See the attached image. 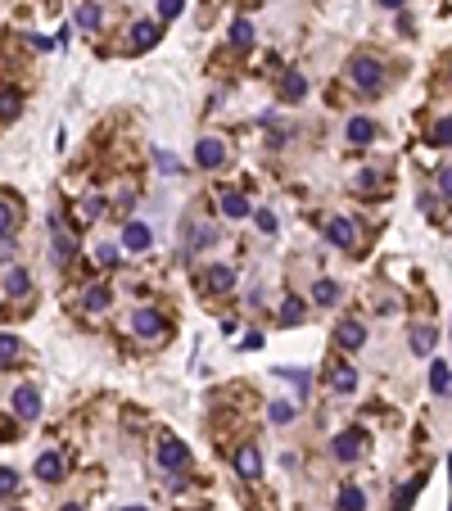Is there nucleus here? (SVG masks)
Masks as SVG:
<instances>
[{"instance_id":"nucleus-35","label":"nucleus","mask_w":452,"mask_h":511,"mask_svg":"<svg viewBox=\"0 0 452 511\" xmlns=\"http://www.w3.org/2000/svg\"><path fill=\"white\" fill-rule=\"evenodd\" d=\"M181 9H186V0H159V18H163V23H172Z\"/></svg>"},{"instance_id":"nucleus-20","label":"nucleus","mask_w":452,"mask_h":511,"mask_svg":"<svg viewBox=\"0 0 452 511\" xmlns=\"http://www.w3.org/2000/svg\"><path fill=\"white\" fill-rule=\"evenodd\" d=\"M222 217H249V199L245 195H231V190H226V195H222Z\"/></svg>"},{"instance_id":"nucleus-44","label":"nucleus","mask_w":452,"mask_h":511,"mask_svg":"<svg viewBox=\"0 0 452 511\" xmlns=\"http://www.w3.org/2000/svg\"><path fill=\"white\" fill-rule=\"evenodd\" d=\"M122 511H145V507H122Z\"/></svg>"},{"instance_id":"nucleus-11","label":"nucleus","mask_w":452,"mask_h":511,"mask_svg":"<svg viewBox=\"0 0 452 511\" xmlns=\"http://www.w3.org/2000/svg\"><path fill=\"white\" fill-rule=\"evenodd\" d=\"M150 226H145V222H127V226H122V245H127L131 249V254H145V249H150Z\"/></svg>"},{"instance_id":"nucleus-33","label":"nucleus","mask_w":452,"mask_h":511,"mask_svg":"<svg viewBox=\"0 0 452 511\" xmlns=\"http://www.w3.org/2000/svg\"><path fill=\"white\" fill-rule=\"evenodd\" d=\"M276 375H281V380H290V384H299V389L312 384V375H307V371H290V366H276Z\"/></svg>"},{"instance_id":"nucleus-23","label":"nucleus","mask_w":452,"mask_h":511,"mask_svg":"<svg viewBox=\"0 0 452 511\" xmlns=\"http://www.w3.org/2000/svg\"><path fill=\"white\" fill-rule=\"evenodd\" d=\"M362 507H367V494H362L358 484L340 489V511H362Z\"/></svg>"},{"instance_id":"nucleus-28","label":"nucleus","mask_w":452,"mask_h":511,"mask_svg":"<svg viewBox=\"0 0 452 511\" xmlns=\"http://www.w3.org/2000/svg\"><path fill=\"white\" fill-rule=\"evenodd\" d=\"M77 27L95 32V27H100V9H95V5H82V9H77Z\"/></svg>"},{"instance_id":"nucleus-36","label":"nucleus","mask_w":452,"mask_h":511,"mask_svg":"<svg viewBox=\"0 0 452 511\" xmlns=\"http://www.w3.org/2000/svg\"><path fill=\"white\" fill-rule=\"evenodd\" d=\"M249 217H254L258 231H276V213H272V208H258V213H249Z\"/></svg>"},{"instance_id":"nucleus-24","label":"nucleus","mask_w":452,"mask_h":511,"mask_svg":"<svg viewBox=\"0 0 452 511\" xmlns=\"http://www.w3.org/2000/svg\"><path fill=\"white\" fill-rule=\"evenodd\" d=\"M435 340H439L435 326H421V331H411V353H430V349H435Z\"/></svg>"},{"instance_id":"nucleus-27","label":"nucleus","mask_w":452,"mask_h":511,"mask_svg":"<svg viewBox=\"0 0 452 511\" xmlns=\"http://www.w3.org/2000/svg\"><path fill=\"white\" fill-rule=\"evenodd\" d=\"M421 494V480H411V484H402L398 494H393V511H407L411 507V498Z\"/></svg>"},{"instance_id":"nucleus-8","label":"nucleus","mask_w":452,"mask_h":511,"mask_svg":"<svg viewBox=\"0 0 452 511\" xmlns=\"http://www.w3.org/2000/svg\"><path fill=\"white\" fill-rule=\"evenodd\" d=\"M204 290L208 294H231V290H235V267H222V263L208 267V272H204Z\"/></svg>"},{"instance_id":"nucleus-21","label":"nucleus","mask_w":452,"mask_h":511,"mask_svg":"<svg viewBox=\"0 0 452 511\" xmlns=\"http://www.w3.org/2000/svg\"><path fill=\"white\" fill-rule=\"evenodd\" d=\"M27 290H32V276H27L23 267H18V272H9V281H5V294H9V298H23Z\"/></svg>"},{"instance_id":"nucleus-15","label":"nucleus","mask_w":452,"mask_h":511,"mask_svg":"<svg viewBox=\"0 0 452 511\" xmlns=\"http://www.w3.org/2000/svg\"><path fill=\"white\" fill-rule=\"evenodd\" d=\"M36 475L41 480H64V457L59 452H41V457H36Z\"/></svg>"},{"instance_id":"nucleus-10","label":"nucleus","mask_w":452,"mask_h":511,"mask_svg":"<svg viewBox=\"0 0 452 511\" xmlns=\"http://www.w3.org/2000/svg\"><path fill=\"white\" fill-rule=\"evenodd\" d=\"M131 331H136L140 340H159L163 335V317L154 312V308H140V312L131 317Z\"/></svg>"},{"instance_id":"nucleus-2","label":"nucleus","mask_w":452,"mask_h":511,"mask_svg":"<svg viewBox=\"0 0 452 511\" xmlns=\"http://www.w3.org/2000/svg\"><path fill=\"white\" fill-rule=\"evenodd\" d=\"M159 466H163V470H186V466H190V448H186L177 435H163V439H159Z\"/></svg>"},{"instance_id":"nucleus-40","label":"nucleus","mask_w":452,"mask_h":511,"mask_svg":"<svg viewBox=\"0 0 452 511\" xmlns=\"http://www.w3.org/2000/svg\"><path fill=\"white\" fill-rule=\"evenodd\" d=\"M439 190H444V195L452 199V168H444V172H439Z\"/></svg>"},{"instance_id":"nucleus-14","label":"nucleus","mask_w":452,"mask_h":511,"mask_svg":"<svg viewBox=\"0 0 452 511\" xmlns=\"http://www.w3.org/2000/svg\"><path fill=\"white\" fill-rule=\"evenodd\" d=\"M335 340H340V344H344V349H349V353H353V349H362V344H367V331H362V326H358V322H344V326H340V331H335Z\"/></svg>"},{"instance_id":"nucleus-17","label":"nucleus","mask_w":452,"mask_h":511,"mask_svg":"<svg viewBox=\"0 0 452 511\" xmlns=\"http://www.w3.org/2000/svg\"><path fill=\"white\" fill-rule=\"evenodd\" d=\"M159 41V23H136L131 27V50H150Z\"/></svg>"},{"instance_id":"nucleus-18","label":"nucleus","mask_w":452,"mask_h":511,"mask_svg":"<svg viewBox=\"0 0 452 511\" xmlns=\"http://www.w3.org/2000/svg\"><path fill=\"white\" fill-rule=\"evenodd\" d=\"M330 384H335L340 394H353V389H358V371H353L349 362H340V366L330 371Z\"/></svg>"},{"instance_id":"nucleus-39","label":"nucleus","mask_w":452,"mask_h":511,"mask_svg":"<svg viewBox=\"0 0 452 511\" xmlns=\"http://www.w3.org/2000/svg\"><path fill=\"white\" fill-rule=\"evenodd\" d=\"M213 240H217L213 226H199V231H195V245H213Z\"/></svg>"},{"instance_id":"nucleus-16","label":"nucleus","mask_w":452,"mask_h":511,"mask_svg":"<svg viewBox=\"0 0 452 511\" xmlns=\"http://www.w3.org/2000/svg\"><path fill=\"white\" fill-rule=\"evenodd\" d=\"M430 389H435V394H452V366L448 362H430Z\"/></svg>"},{"instance_id":"nucleus-41","label":"nucleus","mask_w":452,"mask_h":511,"mask_svg":"<svg viewBox=\"0 0 452 511\" xmlns=\"http://www.w3.org/2000/svg\"><path fill=\"white\" fill-rule=\"evenodd\" d=\"M104 213V199H86V217H100Z\"/></svg>"},{"instance_id":"nucleus-45","label":"nucleus","mask_w":452,"mask_h":511,"mask_svg":"<svg viewBox=\"0 0 452 511\" xmlns=\"http://www.w3.org/2000/svg\"><path fill=\"white\" fill-rule=\"evenodd\" d=\"M448 480H452V461H448Z\"/></svg>"},{"instance_id":"nucleus-1","label":"nucleus","mask_w":452,"mask_h":511,"mask_svg":"<svg viewBox=\"0 0 452 511\" xmlns=\"http://www.w3.org/2000/svg\"><path fill=\"white\" fill-rule=\"evenodd\" d=\"M349 77H353V86H362V91H380V59H371V55H353L349 59Z\"/></svg>"},{"instance_id":"nucleus-25","label":"nucleus","mask_w":452,"mask_h":511,"mask_svg":"<svg viewBox=\"0 0 452 511\" xmlns=\"http://www.w3.org/2000/svg\"><path fill=\"white\" fill-rule=\"evenodd\" d=\"M109 290H104V285H91V290H86V312H104V308H109Z\"/></svg>"},{"instance_id":"nucleus-7","label":"nucleus","mask_w":452,"mask_h":511,"mask_svg":"<svg viewBox=\"0 0 452 511\" xmlns=\"http://www.w3.org/2000/svg\"><path fill=\"white\" fill-rule=\"evenodd\" d=\"M14 412H18V421H36L41 417V394H36L32 384L14 389Z\"/></svg>"},{"instance_id":"nucleus-4","label":"nucleus","mask_w":452,"mask_h":511,"mask_svg":"<svg viewBox=\"0 0 452 511\" xmlns=\"http://www.w3.org/2000/svg\"><path fill=\"white\" fill-rule=\"evenodd\" d=\"M50 240H54V263L68 267L73 254H77V240L68 236V226H64V217H50Z\"/></svg>"},{"instance_id":"nucleus-38","label":"nucleus","mask_w":452,"mask_h":511,"mask_svg":"<svg viewBox=\"0 0 452 511\" xmlns=\"http://www.w3.org/2000/svg\"><path fill=\"white\" fill-rule=\"evenodd\" d=\"M95 258H100V263H104V267H113V263H118V249H109V245H100V249H95Z\"/></svg>"},{"instance_id":"nucleus-31","label":"nucleus","mask_w":452,"mask_h":511,"mask_svg":"<svg viewBox=\"0 0 452 511\" xmlns=\"http://www.w3.org/2000/svg\"><path fill=\"white\" fill-rule=\"evenodd\" d=\"M18 104H23V100H18V91H0V118H14Z\"/></svg>"},{"instance_id":"nucleus-12","label":"nucleus","mask_w":452,"mask_h":511,"mask_svg":"<svg viewBox=\"0 0 452 511\" xmlns=\"http://www.w3.org/2000/svg\"><path fill=\"white\" fill-rule=\"evenodd\" d=\"M344 136H349V145H371V141H376V122L371 118H349V127H344Z\"/></svg>"},{"instance_id":"nucleus-42","label":"nucleus","mask_w":452,"mask_h":511,"mask_svg":"<svg viewBox=\"0 0 452 511\" xmlns=\"http://www.w3.org/2000/svg\"><path fill=\"white\" fill-rule=\"evenodd\" d=\"M380 9H402V0H380Z\"/></svg>"},{"instance_id":"nucleus-5","label":"nucleus","mask_w":452,"mask_h":511,"mask_svg":"<svg viewBox=\"0 0 452 511\" xmlns=\"http://www.w3.org/2000/svg\"><path fill=\"white\" fill-rule=\"evenodd\" d=\"M195 163H199L204 172H217V168L226 163V145H222L217 136H204V141L195 145Z\"/></svg>"},{"instance_id":"nucleus-22","label":"nucleus","mask_w":452,"mask_h":511,"mask_svg":"<svg viewBox=\"0 0 452 511\" xmlns=\"http://www.w3.org/2000/svg\"><path fill=\"white\" fill-rule=\"evenodd\" d=\"M312 298L321 308H335V303H340V285H335V281H316L312 285Z\"/></svg>"},{"instance_id":"nucleus-26","label":"nucleus","mask_w":452,"mask_h":511,"mask_svg":"<svg viewBox=\"0 0 452 511\" xmlns=\"http://www.w3.org/2000/svg\"><path fill=\"white\" fill-rule=\"evenodd\" d=\"M303 322V303L299 298H285L281 303V326H299Z\"/></svg>"},{"instance_id":"nucleus-34","label":"nucleus","mask_w":452,"mask_h":511,"mask_svg":"<svg viewBox=\"0 0 452 511\" xmlns=\"http://www.w3.org/2000/svg\"><path fill=\"white\" fill-rule=\"evenodd\" d=\"M430 145H452V118H444L435 131H430Z\"/></svg>"},{"instance_id":"nucleus-37","label":"nucleus","mask_w":452,"mask_h":511,"mask_svg":"<svg viewBox=\"0 0 452 511\" xmlns=\"http://www.w3.org/2000/svg\"><path fill=\"white\" fill-rule=\"evenodd\" d=\"M9 231H14V208L0 204V236H9Z\"/></svg>"},{"instance_id":"nucleus-9","label":"nucleus","mask_w":452,"mask_h":511,"mask_svg":"<svg viewBox=\"0 0 452 511\" xmlns=\"http://www.w3.org/2000/svg\"><path fill=\"white\" fill-rule=\"evenodd\" d=\"M235 470L245 480H258L263 475V452L254 448V443H245V448H235Z\"/></svg>"},{"instance_id":"nucleus-3","label":"nucleus","mask_w":452,"mask_h":511,"mask_svg":"<svg viewBox=\"0 0 452 511\" xmlns=\"http://www.w3.org/2000/svg\"><path fill=\"white\" fill-rule=\"evenodd\" d=\"M330 452H335L340 461H358L362 452H367V430H358V426H353V430H344V435H335Z\"/></svg>"},{"instance_id":"nucleus-30","label":"nucleus","mask_w":452,"mask_h":511,"mask_svg":"<svg viewBox=\"0 0 452 511\" xmlns=\"http://www.w3.org/2000/svg\"><path fill=\"white\" fill-rule=\"evenodd\" d=\"M267 417H272L276 426H290V421H294V408H290V403H272V408H267Z\"/></svg>"},{"instance_id":"nucleus-32","label":"nucleus","mask_w":452,"mask_h":511,"mask_svg":"<svg viewBox=\"0 0 452 511\" xmlns=\"http://www.w3.org/2000/svg\"><path fill=\"white\" fill-rule=\"evenodd\" d=\"M9 494H18V470L0 466V498H9Z\"/></svg>"},{"instance_id":"nucleus-19","label":"nucleus","mask_w":452,"mask_h":511,"mask_svg":"<svg viewBox=\"0 0 452 511\" xmlns=\"http://www.w3.org/2000/svg\"><path fill=\"white\" fill-rule=\"evenodd\" d=\"M231 45H235V50H249V45H254V27H249V18H235V23H231Z\"/></svg>"},{"instance_id":"nucleus-13","label":"nucleus","mask_w":452,"mask_h":511,"mask_svg":"<svg viewBox=\"0 0 452 511\" xmlns=\"http://www.w3.org/2000/svg\"><path fill=\"white\" fill-rule=\"evenodd\" d=\"M303 95H307V73H285L281 77V100L294 104V100H303Z\"/></svg>"},{"instance_id":"nucleus-6","label":"nucleus","mask_w":452,"mask_h":511,"mask_svg":"<svg viewBox=\"0 0 452 511\" xmlns=\"http://www.w3.org/2000/svg\"><path fill=\"white\" fill-rule=\"evenodd\" d=\"M326 240H330L335 249H353V245H358V231H353L349 217H330V222H326Z\"/></svg>"},{"instance_id":"nucleus-43","label":"nucleus","mask_w":452,"mask_h":511,"mask_svg":"<svg viewBox=\"0 0 452 511\" xmlns=\"http://www.w3.org/2000/svg\"><path fill=\"white\" fill-rule=\"evenodd\" d=\"M64 511H82V507H77V503H68V507H64Z\"/></svg>"},{"instance_id":"nucleus-29","label":"nucleus","mask_w":452,"mask_h":511,"mask_svg":"<svg viewBox=\"0 0 452 511\" xmlns=\"http://www.w3.org/2000/svg\"><path fill=\"white\" fill-rule=\"evenodd\" d=\"M18 340H9V335H0V366H9V362H18Z\"/></svg>"}]
</instances>
